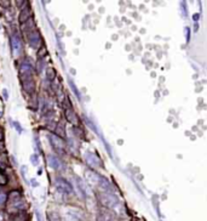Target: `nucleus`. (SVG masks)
<instances>
[{
  "label": "nucleus",
  "instance_id": "obj_21",
  "mask_svg": "<svg viewBox=\"0 0 207 221\" xmlns=\"http://www.w3.org/2000/svg\"><path fill=\"white\" fill-rule=\"evenodd\" d=\"M2 95H4V99L5 100L9 99V95H7V90H6V89H4V90H2Z\"/></svg>",
  "mask_w": 207,
  "mask_h": 221
},
{
  "label": "nucleus",
  "instance_id": "obj_6",
  "mask_svg": "<svg viewBox=\"0 0 207 221\" xmlns=\"http://www.w3.org/2000/svg\"><path fill=\"white\" fill-rule=\"evenodd\" d=\"M85 159H86V162L92 166V168H97V166L101 165L99 158H98L96 155H93V153H90V152L85 153Z\"/></svg>",
  "mask_w": 207,
  "mask_h": 221
},
{
  "label": "nucleus",
  "instance_id": "obj_10",
  "mask_svg": "<svg viewBox=\"0 0 207 221\" xmlns=\"http://www.w3.org/2000/svg\"><path fill=\"white\" fill-rule=\"evenodd\" d=\"M64 113H65V117H67V120H68V122H70L72 124H78V122H79V120H78V117H76L74 110H72L70 107L67 108Z\"/></svg>",
  "mask_w": 207,
  "mask_h": 221
},
{
  "label": "nucleus",
  "instance_id": "obj_16",
  "mask_svg": "<svg viewBox=\"0 0 207 221\" xmlns=\"http://www.w3.org/2000/svg\"><path fill=\"white\" fill-rule=\"evenodd\" d=\"M184 33H185V40H186V43L190 40V29L188 28V27H185L184 28Z\"/></svg>",
  "mask_w": 207,
  "mask_h": 221
},
{
  "label": "nucleus",
  "instance_id": "obj_3",
  "mask_svg": "<svg viewBox=\"0 0 207 221\" xmlns=\"http://www.w3.org/2000/svg\"><path fill=\"white\" fill-rule=\"evenodd\" d=\"M101 200H102V203L106 205V207H109V208H113L116 203H118V198L113 194V193H103L102 196H101Z\"/></svg>",
  "mask_w": 207,
  "mask_h": 221
},
{
  "label": "nucleus",
  "instance_id": "obj_24",
  "mask_svg": "<svg viewBox=\"0 0 207 221\" xmlns=\"http://www.w3.org/2000/svg\"><path fill=\"white\" fill-rule=\"evenodd\" d=\"M2 139H4V134H2V130L0 129V141H2Z\"/></svg>",
  "mask_w": 207,
  "mask_h": 221
},
{
  "label": "nucleus",
  "instance_id": "obj_12",
  "mask_svg": "<svg viewBox=\"0 0 207 221\" xmlns=\"http://www.w3.org/2000/svg\"><path fill=\"white\" fill-rule=\"evenodd\" d=\"M31 11H29V9L28 7H26V9H23L21 12V16H20V22L21 23H24L26 21H28V18H29V15Z\"/></svg>",
  "mask_w": 207,
  "mask_h": 221
},
{
  "label": "nucleus",
  "instance_id": "obj_11",
  "mask_svg": "<svg viewBox=\"0 0 207 221\" xmlns=\"http://www.w3.org/2000/svg\"><path fill=\"white\" fill-rule=\"evenodd\" d=\"M98 185L101 186V188H103L104 191H107L108 193H111V186H110V182H109L106 177H103V176L99 177V184H98Z\"/></svg>",
  "mask_w": 207,
  "mask_h": 221
},
{
  "label": "nucleus",
  "instance_id": "obj_18",
  "mask_svg": "<svg viewBox=\"0 0 207 221\" xmlns=\"http://www.w3.org/2000/svg\"><path fill=\"white\" fill-rule=\"evenodd\" d=\"M35 215H36V220H38V221H44L43 215H41V213H40V211H38V210H36Z\"/></svg>",
  "mask_w": 207,
  "mask_h": 221
},
{
  "label": "nucleus",
  "instance_id": "obj_4",
  "mask_svg": "<svg viewBox=\"0 0 207 221\" xmlns=\"http://www.w3.org/2000/svg\"><path fill=\"white\" fill-rule=\"evenodd\" d=\"M9 208H10V209H15L16 211L24 208V202H23V199L20 197V194H17V197H16V198H13L12 196H10Z\"/></svg>",
  "mask_w": 207,
  "mask_h": 221
},
{
  "label": "nucleus",
  "instance_id": "obj_7",
  "mask_svg": "<svg viewBox=\"0 0 207 221\" xmlns=\"http://www.w3.org/2000/svg\"><path fill=\"white\" fill-rule=\"evenodd\" d=\"M47 163L51 168H54V170H59L62 168V164H61V160L54 155H47Z\"/></svg>",
  "mask_w": 207,
  "mask_h": 221
},
{
  "label": "nucleus",
  "instance_id": "obj_2",
  "mask_svg": "<svg viewBox=\"0 0 207 221\" xmlns=\"http://www.w3.org/2000/svg\"><path fill=\"white\" fill-rule=\"evenodd\" d=\"M27 39H28L31 46H32V47H35V49H39L41 43H43V40H41V38H40V34H39L38 31L29 32L28 35H27Z\"/></svg>",
  "mask_w": 207,
  "mask_h": 221
},
{
  "label": "nucleus",
  "instance_id": "obj_17",
  "mask_svg": "<svg viewBox=\"0 0 207 221\" xmlns=\"http://www.w3.org/2000/svg\"><path fill=\"white\" fill-rule=\"evenodd\" d=\"M5 200H6V196L4 193H0V205H2L5 203Z\"/></svg>",
  "mask_w": 207,
  "mask_h": 221
},
{
  "label": "nucleus",
  "instance_id": "obj_8",
  "mask_svg": "<svg viewBox=\"0 0 207 221\" xmlns=\"http://www.w3.org/2000/svg\"><path fill=\"white\" fill-rule=\"evenodd\" d=\"M85 177H86V180L91 184V185H98L99 184V175H97L96 173H93V171H91V170H87L86 173H85Z\"/></svg>",
  "mask_w": 207,
  "mask_h": 221
},
{
  "label": "nucleus",
  "instance_id": "obj_15",
  "mask_svg": "<svg viewBox=\"0 0 207 221\" xmlns=\"http://www.w3.org/2000/svg\"><path fill=\"white\" fill-rule=\"evenodd\" d=\"M46 77L49 78L50 80H52V79L54 78V69L49 68V69H47V73H46Z\"/></svg>",
  "mask_w": 207,
  "mask_h": 221
},
{
  "label": "nucleus",
  "instance_id": "obj_9",
  "mask_svg": "<svg viewBox=\"0 0 207 221\" xmlns=\"http://www.w3.org/2000/svg\"><path fill=\"white\" fill-rule=\"evenodd\" d=\"M11 46H12V51L15 55L20 54L21 52V49H22V45H21V40L17 38V37H12L11 38Z\"/></svg>",
  "mask_w": 207,
  "mask_h": 221
},
{
  "label": "nucleus",
  "instance_id": "obj_20",
  "mask_svg": "<svg viewBox=\"0 0 207 221\" xmlns=\"http://www.w3.org/2000/svg\"><path fill=\"white\" fill-rule=\"evenodd\" d=\"M70 85H72V88H73V90H74V92H75L76 96H78V97H80V95H79V92H78V89H76L75 85L73 84V81H70Z\"/></svg>",
  "mask_w": 207,
  "mask_h": 221
},
{
  "label": "nucleus",
  "instance_id": "obj_5",
  "mask_svg": "<svg viewBox=\"0 0 207 221\" xmlns=\"http://www.w3.org/2000/svg\"><path fill=\"white\" fill-rule=\"evenodd\" d=\"M49 139H50L51 145L54 146V148L58 150V151H63L64 150V141L61 137H58L56 135H49Z\"/></svg>",
  "mask_w": 207,
  "mask_h": 221
},
{
  "label": "nucleus",
  "instance_id": "obj_22",
  "mask_svg": "<svg viewBox=\"0 0 207 221\" xmlns=\"http://www.w3.org/2000/svg\"><path fill=\"white\" fill-rule=\"evenodd\" d=\"M199 18H200V13H194V16H193V20L194 21H199Z\"/></svg>",
  "mask_w": 207,
  "mask_h": 221
},
{
  "label": "nucleus",
  "instance_id": "obj_14",
  "mask_svg": "<svg viewBox=\"0 0 207 221\" xmlns=\"http://www.w3.org/2000/svg\"><path fill=\"white\" fill-rule=\"evenodd\" d=\"M31 160H32V164L33 165H38L39 164V155H32V157H31Z\"/></svg>",
  "mask_w": 207,
  "mask_h": 221
},
{
  "label": "nucleus",
  "instance_id": "obj_1",
  "mask_svg": "<svg viewBox=\"0 0 207 221\" xmlns=\"http://www.w3.org/2000/svg\"><path fill=\"white\" fill-rule=\"evenodd\" d=\"M54 185L58 192L64 193V194H69V193H72V191H73L70 184H69L68 181H65L64 179H61V177H58V179L54 180Z\"/></svg>",
  "mask_w": 207,
  "mask_h": 221
},
{
  "label": "nucleus",
  "instance_id": "obj_19",
  "mask_svg": "<svg viewBox=\"0 0 207 221\" xmlns=\"http://www.w3.org/2000/svg\"><path fill=\"white\" fill-rule=\"evenodd\" d=\"M13 126H15V128L18 130V133H22V126L20 125V124H17L16 122H13Z\"/></svg>",
  "mask_w": 207,
  "mask_h": 221
},
{
  "label": "nucleus",
  "instance_id": "obj_25",
  "mask_svg": "<svg viewBox=\"0 0 207 221\" xmlns=\"http://www.w3.org/2000/svg\"><path fill=\"white\" fill-rule=\"evenodd\" d=\"M197 29H199V24H197V23H195V28H194V31H195V32H197Z\"/></svg>",
  "mask_w": 207,
  "mask_h": 221
},
{
  "label": "nucleus",
  "instance_id": "obj_13",
  "mask_svg": "<svg viewBox=\"0 0 207 221\" xmlns=\"http://www.w3.org/2000/svg\"><path fill=\"white\" fill-rule=\"evenodd\" d=\"M6 184H7V176L2 171V169H0V185H6Z\"/></svg>",
  "mask_w": 207,
  "mask_h": 221
},
{
  "label": "nucleus",
  "instance_id": "obj_23",
  "mask_svg": "<svg viewBox=\"0 0 207 221\" xmlns=\"http://www.w3.org/2000/svg\"><path fill=\"white\" fill-rule=\"evenodd\" d=\"M181 7H182V10H183V13H184V16H186V10H185V2H182Z\"/></svg>",
  "mask_w": 207,
  "mask_h": 221
}]
</instances>
